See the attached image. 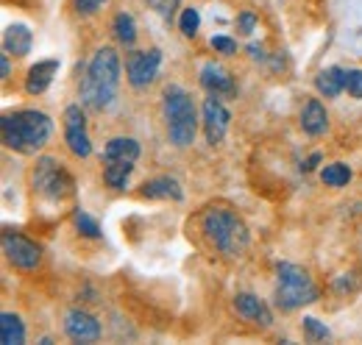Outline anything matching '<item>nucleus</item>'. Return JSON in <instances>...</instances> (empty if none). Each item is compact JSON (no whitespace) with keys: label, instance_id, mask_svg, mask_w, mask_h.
I'll list each match as a JSON object with an SVG mask.
<instances>
[{"label":"nucleus","instance_id":"f257e3e1","mask_svg":"<svg viewBox=\"0 0 362 345\" xmlns=\"http://www.w3.org/2000/svg\"><path fill=\"white\" fill-rule=\"evenodd\" d=\"M120 86V56L115 47L95 50L87 76L81 81V103L92 112H103L115 103Z\"/></svg>","mask_w":362,"mask_h":345},{"label":"nucleus","instance_id":"f03ea898","mask_svg":"<svg viewBox=\"0 0 362 345\" xmlns=\"http://www.w3.org/2000/svg\"><path fill=\"white\" fill-rule=\"evenodd\" d=\"M0 134L6 148L23 153V156H34L37 151H42L53 134V123L45 112L37 109H20L11 115H3L0 120Z\"/></svg>","mask_w":362,"mask_h":345},{"label":"nucleus","instance_id":"7ed1b4c3","mask_svg":"<svg viewBox=\"0 0 362 345\" xmlns=\"http://www.w3.org/2000/svg\"><path fill=\"white\" fill-rule=\"evenodd\" d=\"M204 237L223 254V257H240L248 248V228L234 212L226 206H212L201 217Z\"/></svg>","mask_w":362,"mask_h":345},{"label":"nucleus","instance_id":"20e7f679","mask_svg":"<svg viewBox=\"0 0 362 345\" xmlns=\"http://www.w3.org/2000/svg\"><path fill=\"white\" fill-rule=\"evenodd\" d=\"M162 109H165V123H168V136L176 148H187L195 139L198 131V112L195 103L189 98V92H184L181 86H168L162 95Z\"/></svg>","mask_w":362,"mask_h":345},{"label":"nucleus","instance_id":"39448f33","mask_svg":"<svg viewBox=\"0 0 362 345\" xmlns=\"http://www.w3.org/2000/svg\"><path fill=\"white\" fill-rule=\"evenodd\" d=\"M276 279H279V284H276V296L273 298H276V306L281 312H293V309H298L304 303L317 301V296H320L313 276L304 267L293 264V262H279Z\"/></svg>","mask_w":362,"mask_h":345},{"label":"nucleus","instance_id":"423d86ee","mask_svg":"<svg viewBox=\"0 0 362 345\" xmlns=\"http://www.w3.org/2000/svg\"><path fill=\"white\" fill-rule=\"evenodd\" d=\"M139 159V142L132 136H115L103 151V178L112 189H123Z\"/></svg>","mask_w":362,"mask_h":345},{"label":"nucleus","instance_id":"0eeeda50","mask_svg":"<svg viewBox=\"0 0 362 345\" xmlns=\"http://www.w3.org/2000/svg\"><path fill=\"white\" fill-rule=\"evenodd\" d=\"M34 192H40L45 201H53V204H62L67 198L76 195V181L73 175L62 168V162H56L53 156H42L34 168Z\"/></svg>","mask_w":362,"mask_h":345},{"label":"nucleus","instance_id":"6e6552de","mask_svg":"<svg viewBox=\"0 0 362 345\" xmlns=\"http://www.w3.org/2000/svg\"><path fill=\"white\" fill-rule=\"evenodd\" d=\"M0 245H3L6 259H8L14 267H20V270H37L40 262H42V248H40L37 242H31L28 237H23V234L3 231Z\"/></svg>","mask_w":362,"mask_h":345},{"label":"nucleus","instance_id":"1a4fd4ad","mask_svg":"<svg viewBox=\"0 0 362 345\" xmlns=\"http://www.w3.org/2000/svg\"><path fill=\"white\" fill-rule=\"evenodd\" d=\"M159 64H162V53L156 47H151V50H132L129 59H126L129 84L134 86V89H145L148 84H153L156 76H159Z\"/></svg>","mask_w":362,"mask_h":345},{"label":"nucleus","instance_id":"9d476101","mask_svg":"<svg viewBox=\"0 0 362 345\" xmlns=\"http://www.w3.org/2000/svg\"><path fill=\"white\" fill-rule=\"evenodd\" d=\"M64 139H67V148L87 159L92 153V142H90V134H87V120H84V112L81 106H67L64 109Z\"/></svg>","mask_w":362,"mask_h":345},{"label":"nucleus","instance_id":"9b49d317","mask_svg":"<svg viewBox=\"0 0 362 345\" xmlns=\"http://www.w3.org/2000/svg\"><path fill=\"white\" fill-rule=\"evenodd\" d=\"M201 112H204V131H206V142H209V145L223 142V136H226V131H228V120H231V115H228L226 106L218 100V95L206 98Z\"/></svg>","mask_w":362,"mask_h":345},{"label":"nucleus","instance_id":"f8f14e48","mask_svg":"<svg viewBox=\"0 0 362 345\" xmlns=\"http://www.w3.org/2000/svg\"><path fill=\"white\" fill-rule=\"evenodd\" d=\"M64 332L76 343H98L100 340V323L92 317L90 312H81V309H70L67 312Z\"/></svg>","mask_w":362,"mask_h":345},{"label":"nucleus","instance_id":"ddd939ff","mask_svg":"<svg viewBox=\"0 0 362 345\" xmlns=\"http://www.w3.org/2000/svg\"><path fill=\"white\" fill-rule=\"evenodd\" d=\"M234 309H237L240 317H245V320L254 323V326L268 329L273 323V315H271V309H268V303L262 301V298H257L254 293H240V296L234 298Z\"/></svg>","mask_w":362,"mask_h":345},{"label":"nucleus","instance_id":"4468645a","mask_svg":"<svg viewBox=\"0 0 362 345\" xmlns=\"http://www.w3.org/2000/svg\"><path fill=\"white\" fill-rule=\"evenodd\" d=\"M201 86H204L209 95H218V98L237 92V84H234L231 73H228L226 67L215 64V62H209V64L201 67Z\"/></svg>","mask_w":362,"mask_h":345},{"label":"nucleus","instance_id":"2eb2a0df","mask_svg":"<svg viewBox=\"0 0 362 345\" xmlns=\"http://www.w3.org/2000/svg\"><path fill=\"white\" fill-rule=\"evenodd\" d=\"M59 73V62L56 59H45V62H37L31 70H28V78H25V89H28V95H42L50 81H53V76Z\"/></svg>","mask_w":362,"mask_h":345},{"label":"nucleus","instance_id":"dca6fc26","mask_svg":"<svg viewBox=\"0 0 362 345\" xmlns=\"http://www.w3.org/2000/svg\"><path fill=\"white\" fill-rule=\"evenodd\" d=\"M142 198H153V201H181V187L176 178L170 175H162V178H153V181H145L142 184Z\"/></svg>","mask_w":362,"mask_h":345},{"label":"nucleus","instance_id":"f3484780","mask_svg":"<svg viewBox=\"0 0 362 345\" xmlns=\"http://www.w3.org/2000/svg\"><path fill=\"white\" fill-rule=\"evenodd\" d=\"M31 42H34V34H31L28 25H23V23L8 25L6 34H3V50H6L8 56H25V53L31 50Z\"/></svg>","mask_w":362,"mask_h":345},{"label":"nucleus","instance_id":"a211bd4d","mask_svg":"<svg viewBox=\"0 0 362 345\" xmlns=\"http://www.w3.org/2000/svg\"><path fill=\"white\" fill-rule=\"evenodd\" d=\"M301 129L307 131L310 136H320L323 131L329 129V115H326L323 103L315 100V98L307 100L304 109H301Z\"/></svg>","mask_w":362,"mask_h":345},{"label":"nucleus","instance_id":"6ab92c4d","mask_svg":"<svg viewBox=\"0 0 362 345\" xmlns=\"http://www.w3.org/2000/svg\"><path fill=\"white\" fill-rule=\"evenodd\" d=\"M315 86L320 95L337 98V95L346 89V70H340V67H326V70H320L315 78Z\"/></svg>","mask_w":362,"mask_h":345},{"label":"nucleus","instance_id":"aec40b11","mask_svg":"<svg viewBox=\"0 0 362 345\" xmlns=\"http://www.w3.org/2000/svg\"><path fill=\"white\" fill-rule=\"evenodd\" d=\"M0 343L3 345H23L25 343V326L14 312L0 315Z\"/></svg>","mask_w":362,"mask_h":345},{"label":"nucleus","instance_id":"412c9836","mask_svg":"<svg viewBox=\"0 0 362 345\" xmlns=\"http://www.w3.org/2000/svg\"><path fill=\"white\" fill-rule=\"evenodd\" d=\"M112 28H115V37H117V42L134 45V40H136V23H134V17H132V14L120 11V14L115 17Z\"/></svg>","mask_w":362,"mask_h":345},{"label":"nucleus","instance_id":"4be33fe9","mask_svg":"<svg viewBox=\"0 0 362 345\" xmlns=\"http://www.w3.org/2000/svg\"><path fill=\"white\" fill-rule=\"evenodd\" d=\"M320 181H323L326 187H346V184L351 181V170H349V165H343V162L326 165L323 172H320Z\"/></svg>","mask_w":362,"mask_h":345},{"label":"nucleus","instance_id":"5701e85b","mask_svg":"<svg viewBox=\"0 0 362 345\" xmlns=\"http://www.w3.org/2000/svg\"><path fill=\"white\" fill-rule=\"evenodd\" d=\"M73 223H76V228H78L84 237H92V240H98V237H100V226H98L87 212H81V209H78V212L73 215Z\"/></svg>","mask_w":362,"mask_h":345},{"label":"nucleus","instance_id":"b1692460","mask_svg":"<svg viewBox=\"0 0 362 345\" xmlns=\"http://www.w3.org/2000/svg\"><path fill=\"white\" fill-rule=\"evenodd\" d=\"M179 25H181V34H184V37H195V34H198V25H201V14H198V8H184Z\"/></svg>","mask_w":362,"mask_h":345},{"label":"nucleus","instance_id":"393cba45","mask_svg":"<svg viewBox=\"0 0 362 345\" xmlns=\"http://www.w3.org/2000/svg\"><path fill=\"white\" fill-rule=\"evenodd\" d=\"M304 332H307V337H310L313 343H320V340L329 337V329H326L317 317H304Z\"/></svg>","mask_w":362,"mask_h":345},{"label":"nucleus","instance_id":"a878e982","mask_svg":"<svg viewBox=\"0 0 362 345\" xmlns=\"http://www.w3.org/2000/svg\"><path fill=\"white\" fill-rule=\"evenodd\" d=\"M181 0H148V6L162 17V20H173L176 8H179Z\"/></svg>","mask_w":362,"mask_h":345},{"label":"nucleus","instance_id":"bb28decb","mask_svg":"<svg viewBox=\"0 0 362 345\" xmlns=\"http://www.w3.org/2000/svg\"><path fill=\"white\" fill-rule=\"evenodd\" d=\"M346 89L351 98H362V70H349L346 73Z\"/></svg>","mask_w":362,"mask_h":345},{"label":"nucleus","instance_id":"cd10ccee","mask_svg":"<svg viewBox=\"0 0 362 345\" xmlns=\"http://www.w3.org/2000/svg\"><path fill=\"white\" fill-rule=\"evenodd\" d=\"M103 3H106V0H76V11L87 17V14H95V11H98Z\"/></svg>","mask_w":362,"mask_h":345},{"label":"nucleus","instance_id":"c85d7f7f","mask_svg":"<svg viewBox=\"0 0 362 345\" xmlns=\"http://www.w3.org/2000/svg\"><path fill=\"white\" fill-rule=\"evenodd\" d=\"M212 47L221 50V53H237V42L228 40V37H212Z\"/></svg>","mask_w":362,"mask_h":345},{"label":"nucleus","instance_id":"c756f323","mask_svg":"<svg viewBox=\"0 0 362 345\" xmlns=\"http://www.w3.org/2000/svg\"><path fill=\"white\" fill-rule=\"evenodd\" d=\"M237 25H240V31H243V34H251V31L257 28V20H254V14H248V11H245V14H240Z\"/></svg>","mask_w":362,"mask_h":345},{"label":"nucleus","instance_id":"7c9ffc66","mask_svg":"<svg viewBox=\"0 0 362 345\" xmlns=\"http://www.w3.org/2000/svg\"><path fill=\"white\" fill-rule=\"evenodd\" d=\"M0 78H8L11 76V64H8V53H3V59H0Z\"/></svg>","mask_w":362,"mask_h":345},{"label":"nucleus","instance_id":"2f4dec72","mask_svg":"<svg viewBox=\"0 0 362 345\" xmlns=\"http://www.w3.org/2000/svg\"><path fill=\"white\" fill-rule=\"evenodd\" d=\"M317 162H320V153H313V156H310V159H307V162H304L301 168H304V170L310 172V170H315V165H317Z\"/></svg>","mask_w":362,"mask_h":345},{"label":"nucleus","instance_id":"473e14b6","mask_svg":"<svg viewBox=\"0 0 362 345\" xmlns=\"http://www.w3.org/2000/svg\"><path fill=\"white\" fill-rule=\"evenodd\" d=\"M248 50H251V56H254V59H265V53H262V47H257V45H251Z\"/></svg>","mask_w":362,"mask_h":345}]
</instances>
